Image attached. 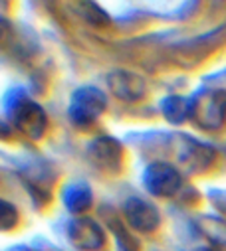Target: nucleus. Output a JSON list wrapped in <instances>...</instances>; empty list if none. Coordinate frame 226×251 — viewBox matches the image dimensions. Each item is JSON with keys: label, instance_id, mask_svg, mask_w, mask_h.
I'll use <instances>...</instances> for the list:
<instances>
[{"label": "nucleus", "instance_id": "8", "mask_svg": "<svg viewBox=\"0 0 226 251\" xmlns=\"http://www.w3.org/2000/svg\"><path fill=\"white\" fill-rule=\"evenodd\" d=\"M70 237L72 241L80 247V249H85V251H95L103 245L105 241V235L101 231V227L93 222V220H87V218H82V220H76L70 227Z\"/></svg>", "mask_w": 226, "mask_h": 251}, {"label": "nucleus", "instance_id": "1", "mask_svg": "<svg viewBox=\"0 0 226 251\" xmlns=\"http://www.w3.org/2000/svg\"><path fill=\"white\" fill-rule=\"evenodd\" d=\"M4 109H6L8 121L22 135L30 139H40L46 133V127H48L46 111L34 99H30L24 91H12L6 99Z\"/></svg>", "mask_w": 226, "mask_h": 251}, {"label": "nucleus", "instance_id": "2", "mask_svg": "<svg viewBox=\"0 0 226 251\" xmlns=\"http://www.w3.org/2000/svg\"><path fill=\"white\" fill-rule=\"evenodd\" d=\"M107 109V95L91 85H84L72 93L70 99V119L78 127H87V125L95 123L103 111Z\"/></svg>", "mask_w": 226, "mask_h": 251}, {"label": "nucleus", "instance_id": "5", "mask_svg": "<svg viewBox=\"0 0 226 251\" xmlns=\"http://www.w3.org/2000/svg\"><path fill=\"white\" fill-rule=\"evenodd\" d=\"M107 85L111 89V93L121 101H139L145 97V79L133 72H125V70H115L107 75Z\"/></svg>", "mask_w": 226, "mask_h": 251}, {"label": "nucleus", "instance_id": "10", "mask_svg": "<svg viewBox=\"0 0 226 251\" xmlns=\"http://www.w3.org/2000/svg\"><path fill=\"white\" fill-rule=\"evenodd\" d=\"M64 200L72 212H84L91 204V192L85 184H72L66 188Z\"/></svg>", "mask_w": 226, "mask_h": 251}, {"label": "nucleus", "instance_id": "9", "mask_svg": "<svg viewBox=\"0 0 226 251\" xmlns=\"http://www.w3.org/2000/svg\"><path fill=\"white\" fill-rule=\"evenodd\" d=\"M161 111L171 123H185L187 119L193 117V99L183 97V95L165 97Z\"/></svg>", "mask_w": 226, "mask_h": 251}, {"label": "nucleus", "instance_id": "6", "mask_svg": "<svg viewBox=\"0 0 226 251\" xmlns=\"http://www.w3.org/2000/svg\"><path fill=\"white\" fill-rule=\"evenodd\" d=\"M89 158L97 168L105 172H117L121 168L123 149L115 139L99 137L89 145Z\"/></svg>", "mask_w": 226, "mask_h": 251}, {"label": "nucleus", "instance_id": "11", "mask_svg": "<svg viewBox=\"0 0 226 251\" xmlns=\"http://www.w3.org/2000/svg\"><path fill=\"white\" fill-rule=\"evenodd\" d=\"M80 12L91 26H107L109 24V16L95 2H91V0H85V2L80 4Z\"/></svg>", "mask_w": 226, "mask_h": 251}, {"label": "nucleus", "instance_id": "7", "mask_svg": "<svg viewBox=\"0 0 226 251\" xmlns=\"http://www.w3.org/2000/svg\"><path fill=\"white\" fill-rule=\"evenodd\" d=\"M125 218L127 222L139 229V231H153L159 226V212L153 204L141 200V198H131L125 202Z\"/></svg>", "mask_w": 226, "mask_h": 251}, {"label": "nucleus", "instance_id": "4", "mask_svg": "<svg viewBox=\"0 0 226 251\" xmlns=\"http://www.w3.org/2000/svg\"><path fill=\"white\" fill-rule=\"evenodd\" d=\"M143 182L147 190L155 196H171L181 188V174L175 166L165 164V162H155L147 166L143 174Z\"/></svg>", "mask_w": 226, "mask_h": 251}, {"label": "nucleus", "instance_id": "3", "mask_svg": "<svg viewBox=\"0 0 226 251\" xmlns=\"http://www.w3.org/2000/svg\"><path fill=\"white\" fill-rule=\"evenodd\" d=\"M226 117V97L220 91H200L193 97V121L202 129L222 127Z\"/></svg>", "mask_w": 226, "mask_h": 251}, {"label": "nucleus", "instance_id": "12", "mask_svg": "<svg viewBox=\"0 0 226 251\" xmlns=\"http://www.w3.org/2000/svg\"><path fill=\"white\" fill-rule=\"evenodd\" d=\"M2 226H4V229H8L10 226H14V222H16V210L8 204V202H4L2 204Z\"/></svg>", "mask_w": 226, "mask_h": 251}]
</instances>
